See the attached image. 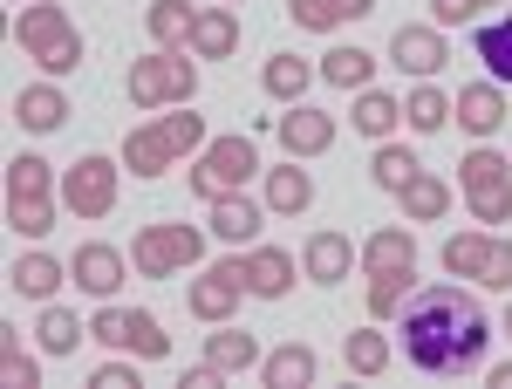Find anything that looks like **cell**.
Masks as SVG:
<instances>
[{
	"label": "cell",
	"mask_w": 512,
	"mask_h": 389,
	"mask_svg": "<svg viewBox=\"0 0 512 389\" xmlns=\"http://www.w3.org/2000/svg\"><path fill=\"white\" fill-rule=\"evenodd\" d=\"M417 171H424V164H417V157L403 151V144H376V157H369V178H376V185H383L390 198L403 192V185H410Z\"/></svg>",
	"instance_id": "cell-37"
},
{
	"label": "cell",
	"mask_w": 512,
	"mask_h": 389,
	"mask_svg": "<svg viewBox=\"0 0 512 389\" xmlns=\"http://www.w3.org/2000/svg\"><path fill=\"white\" fill-rule=\"evenodd\" d=\"M403 294H410V273H369V314L376 321L403 308Z\"/></svg>",
	"instance_id": "cell-39"
},
{
	"label": "cell",
	"mask_w": 512,
	"mask_h": 389,
	"mask_svg": "<svg viewBox=\"0 0 512 389\" xmlns=\"http://www.w3.org/2000/svg\"><path fill=\"white\" fill-rule=\"evenodd\" d=\"M458 185H465V205H472L478 226H506L512 219V164L499 151H472L458 164Z\"/></svg>",
	"instance_id": "cell-7"
},
{
	"label": "cell",
	"mask_w": 512,
	"mask_h": 389,
	"mask_svg": "<svg viewBox=\"0 0 512 389\" xmlns=\"http://www.w3.org/2000/svg\"><path fill=\"white\" fill-rule=\"evenodd\" d=\"M14 48L35 62L48 82H62V76H76L82 69V35H76V21L62 14V7H21L14 14Z\"/></svg>",
	"instance_id": "cell-2"
},
{
	"label": "cell",
	"mask_w": 512,
	"mask_h": 389,
	"mask_svg": "<svg viewBox=\"0 0 512 389\" xmlns=\"http://www.w3.org/2000/svg\"><path fill=\"white\" fill-rule=\"evenodd\" d=\"M89 383H96V389H137V369H130V362H103Z\"/></svg>",
	"instance_id": "cell-43"
},
{
	"label": "cell",
	"mask_w": 512,
	"mask_h": 389,
	"mask_svg": "<svg viewBox=\"0 0 512 389\" xmlns=\"http://www.w3.org/2000/svg\"><path fill=\"white\" fill-rule=\"evenodd\" d=\"M308 205H315V178L301 171V157H287L280 171H267V212L294 219V212H308Z\"/></svg>",
	"instance_id": "cell-26"
},
{
	"label": "cell",
	"mask_w": 512,
	"mask_h": 389,
	"mask_svg": "<svg viewBox=\"0 0 512 389\" xmlns=\"http://www.w3.org/2000/svg\"><path fill=\"white\" fill-rule=\"evenodd\" d=\"M7 7H21V0H7Z\"/></svg>",
	"instance_id": "cell-48"
},
{
	"label": "cell",
	"mask_w": 512,
	"mask_h": 389,
	"mask_svg": "<svg viewBox=\"0 0 512 389\" xmlns=\"http://www.w3.org/2000/svg\"><path fill=\"white\" fill-rule=\"evenodd\" d=\"M492 389H512V362H506V369H492Z\"/></svg>",
	"instance_id": "cell-44"
},
{
	"label": "cell",
	"mask_w": 512,
	"mask_h": 389,
	"mask_svg": "<svg viewBox=\"0 0 512 389\" xmlns=\"http://www.w3.org/2000/svg\"><path fill=\"white\" fill-rule=\"evenodd\" d=\"M205 362H212L219 376H246V369H260V335L212 321V335H205Z\"/></svg>",
	"instance_id": "cell-15"
},
{
	"label": "cell",
	"mask_w": 512,
	"mask_h": 389,
	"mask_svg": "<svg viewBox=\"0 0 512 389\" xmlns=\"http://www.w3.org/2000/svg\"><path fill=\"white\" fill-rule=\"evenodd\" d=\"M390 62L403 69V76H437V69L451 62V48H444V35H437V28L403 21V28L390 35Z\"/></svg>",
	"instance_id": "cell-12"
},
{
	"label": "cell",
	"mask_w": 512,
	"mask_h": 389,
	"mask_svg": "<svg viewBox=\"0 0 512 389\" xmlns=\"http://www.w3.org/2000/svg\"><path fill=\"white\" fill-rule=\"evenodd\" d=\"M342 362H349L355 376H383L390 369V335L383 328H349L342 335Z\"/></svg>",
	"instance_id": "cell-31"
},
{
	"label": "cell",
	"mask_w": 512,
	"mask_h": 389,
	"mask_svg": "<svg viewBox=\"0 0 512 389\" xmlns=\"http://www.w3.org/2000/svg\"><path fill=\"white\" fill-rule=\"evenodd\" d=\"M239 294H246V260H212V267L185 287V308L212 328V321H233L239 314Z\"/></svg>",
	"instance_id": "cell-9"
},
{
	"label": "cell",
	"mask_w": 512,
	"mask_h": 389,
	"mask_svg": "<svg viewBox=\"0 0 512 389\" xmlns=\"http://www.w3.org/2000/svg\"><path fill=\"white\" fill-rule=\"evenodd\" d=\"M117 185H123V171H117V157H76L69 171H62V205L76 212V219H110L117 212Z\"/></svg>",
	"instance_id": "cell-8"
},
{
	"label": "cell",
	"mask_w": 512,
	"mask_h": 389,
	"mask_svg": "<svg viewBox=\"0 0 512 389\" xmlns=\"http://www.w3.org/2000/svg\"><path fill=\"white\" fill-rule=\"evenodd\" d=\"M403 123H410L417 137H437V130L451 123V96L431 89V82H424V89H410V96H403Z\"/></svg>",
	"instance_id": "cell-34"
},
{
	"label": "cell",
	"mask_w": 512,
	"mask_h": 389,
	"mask_svg": "<svg viewBox=\"0 0 512 389\" xmlns=\"http://www.w3.org/2000/svg\"><path fill=\"white\" fill-rule=\"evenodd\" d=\"M246 294H253V301H287V294H294V253L253 246V253H246Z\"/></svg>",
	"instance_id": "cell-14"
},
{
	"label": "cell",
	"mask_w": 512,
	"mask_h": 389,
	"mask_svg": "<svg viewBox=\"0 0 512 389\" xmlns=\"http://www.w3.org/2000/svg\"><path fill=\"white\" fill-rule=\"evenodd\" d=\"M192 7H185V0H151V7H144V28H151V41H158V48H185V41H192Z\"/></svg>",
	"instance_id": "cell-32"
},
{
	"label": "cell",
	"mask_w": 512,
	"mask_h": 389,
	"mask_svg": "<svg viewBox=\"0 0 512 389\" xmlns=\"http://www.w3.org/2000/svg\"><path fill=\"white\" fill-rule=\"evenodd\" d=\"M14 123H21V130H35V137H48V130H62V123H69V96H62L55 82H28V89L14 96Z\"/></svg>",
	"instance_id": "cell-16"
},
{
	"label": "cell",
	"mask_w": 512,
	"mask_h": 389,
	"mask_svg": "<svg viewBox=\"0 0 512 389\" xmlns=\"http://www.w3.org/2000/svg\"><path fill=\"white\" fill-rule=\"evenodd\" d=\"M315 76H321V69L308 62V55H274V62L260 69V89H267V96H280V103H301V89H308Z\"/></svg>",
	"instance_id": "cell-30"
},
{
	"label": "cell",
	"mask_w": 512,
	"mask_h": 389,
	"mask_svg": "<svg viewBox=\"0 0 512 389\" xmlns=\"http://www.w3.org/2000/svg\"><path fill=\"white\" fill-rule=\"evenodd\" d=\"M485 253H492V233H451L444 239V273L451 280H478L485 273Z\"/></svg>",
	"instance_id": "cell-35"
},
{
	"label": "cell",
	"mask_w": 512,
	"mask_h": 389,
	"mask_svg": "<svg viewBox=\"0 0 512 389\" xmlns=\"http://www.w3.org/2000/svg\"><path fill=\"white\" fill-rule=\"evenodd\" d=\"M260 226H267V212H260L246 192L212 198V233L226 239V246H253V239H260Z\"/></svg>",
	"instance_id": "cell-22"
},
{
	"label": "cell",
	"mask_w": 512,
	"mask_h": 389,
	"mask_svg": "<svg viewBox=\"0 0 512 389\" xmlns=\"http://www.w3.org/2000/svg\"><path fill=\"white\" fill-rule=\"evenodd\" d=\"M233 48H239V14H233V7H198L192 55H198V62H226Z\"/></svg>",
	"instance_id": "cell-19"
},
{
	"label": "cell",
	"mask_w": 512,
	"mask_h": 389,
	"mask_svg": "<svg viewBox=\"0 0 512 389\" xmlns=\"http://www.w3.org/2000/svg\"><path fill=\"white\" fill-rule=\"evenodd\" d=\"M369 273H417V239L403 233V226H383V233L362 239V253H355Z\"/></svg>",
	"instance_id": "cell-20"
},
{
	"label": "cell",
	"mask_w": 512,
	"mask_h": 389,
	"mask_svg": "<svg viewBox=\"0 0 512 389\" xmlns=\"http://www.w3.org/2000/svg\"><path fill=\"white\" fill-rule=\"evenodd\" d=\"M396 123H403V103H396L390 89H355V110H349V130H362V137H390Z\"/></svg>",
	"instance_id": "cell-27"
},
{
	"label": "cell",
	"mask_w": 512,
	"mask_h": 389,
	"mask_svg": "<svg viewBox=\"0 0 512 389\" xmlns=\"http://www.w3.org/2000/svg\"><path fill=\"white\" fill-rule=\"evenodd\" d=\"M451 117L465 123L472 137H492L512 110H506V96H499V82H465V89H458V103H451Z\"/></svg>",
	"instance_id": "cell-17"
},
{
	"label": "cell",
	"mask_w": 512,
	"mask_h": 389,
	"mask_svg": "<svg viewBox=\"0 0 512 389\" xmlns=\"http://www.w3.org/2000/svg\"><path fill=\"white\" fill-rule=\"evenodd\" d=\"M89 335H96L103 349L144 355V362H164V355H171V335H164L158 314H144V308H117V301H103V308H96Z\"/></svg>",
	"instance_id": "cell-6"
},
{
	"label": "cell",
	"mask_w": 512,
	"mask_h": 389,
	"mask_svg": "<svg viewBox=\"0 0 512 389\" xmlns=\"http://www.w3.org/2000/svg\"><path fill=\"white\" fill-rule=\"evenodd\" d=\"M478 7H512V0H478Z\"/></svg>",
	"instance_id": "cell-45"
},
{
	"label": "cell",
	"mask_w": 512,
	"mask_h": 389,
	"mask_svg": "<svg viewBox=\"0 0 512 389\" xmlns=\"http://www.w3.org/2000/svg\"><path fill=\"white\" fill-rule=\"evenodd\" d=\"M315 349L308 342H287V349H274V355H260V383L267 389H308L315 383Z\"/></svg>",
	"instance_id": "cell-24"
},
{
	"label": "cell",
	"mask_w": 512,
	"mask_h": 389,
	"mask_svg": "<svg viewBox=\"0 0 512 389\" xmlns=\"http://www.w3.org/2000/svg\"><path fill=\"white\" fill-rule=\"evenodd\" d=\"M253 171H260V151H253V137H246V130H233V137H212V144L198 151V164L185 171V185L212 205V198L246 192V178H253Z\"/></svg>",
	"instance_id": "cell-3"
},
{
	"label": "cell",
	"mask_w": 512,
	"mask_h": 389,
	"mask_svg": "<svg viewBox=\"0 0 512 389\" xmlns=\"http://www.w3.org/2000/svg\"><path fill=\"white\" fill-rule=\"evenodd\" d=\"M69 280H76L82 294H96V301H117L123 253L110 246V239H89V246H76V260H69Z\"/></svg>",
	"instance_id": "cell-10"
},
{
	"label": "cell",
	"mask_w": 512,
	"mask_h": 389,
	"mask_svg": "<svg viewBox=\"0 0 512 389\" xmlns=\"http://www.w3.org/2000/svg\"><path fill=\"white\" fill-rule=\"evenodd\" d=\"M287 14H294V28H315V35H335V28H349L362 14H376V0H287Z\"/></svg>",
	"instance_id": "cell-21"
},
{
	"label": "cell",
	"mask_w": 512,
	"mask_h": 389,
	"mask_svg": "<svg viewBox=\"0 0 512 389\" xmlns=\"http://www.w3.org/2000/svg\"><path fill=\"white\" fill-rule=\"evenodd\" d=\"M205 260V233L198 226H178V219H158V226H144V233L130 239V267L144 273V280H171V273H185Z\"/></svg>",
	"instance_id": "cell-4"
},
{
	"label": "cell",
	"mask_w": 512,
	"mask_h": 389,
	"mask_svg": "<svg viewBox=\"0 0 512 389\" xmlns=\"http://www.w3.org/2000/svg\"><path fill=\"white\" fill-rule=\"evenodd\" d=\"M396 198H403V219H417V226H431V219H444V212H451V185H444V178H431V171H417V178H410Z\"/></svg>",
	"instance_id": "cell-29"
},
{
	"label": "cell",
	"mask_w": 512,
	"mask_h": 389,
	"mask_svg": "<svg viewBox=\"0 0 512 389\" xmlns=\"http://www.w3.org/2000/svg\"><path fill=\"white\" fill-rule=\"evenodd\" d=\"M164 130H171L178 157H185V151H205V144H212V137H205V117H192L185 103H178V117H164Z\"/></svg>",
	"instance_id": "cell-40"
},
{
	"label": "cell",
	"mask_w": 512,
	"mask_h": 389,
	"mask_svg": "<svg viewBox=\"0 0 512 389\" xmlns=\"http://www.w3.org/2000/svg\"><path fill=\"white\" fill-rule=\"evenodd\" d=\"M485 342H492V321L472 294L458 287H424L403 301V355L410 369L424 376H472L485 362Z\"/></svg>",
	"instance_id": "cell-1"
},
{
	"label": "cell",
	"mask_w": 512,
	"mask_h": 389,
	"mask_svg": "<svg viewBox=\"0 0 512 389\" xmlns=\"http://www.w3.org/2000/svg\"><path fill=\"white\" fill-rule=\"evenodd\" d=\"M274 137L287 144V157H321L335 144V117L315 110V103H294L287 117H274Z\"/></svg>",
	"instance_id": "cell-11"
},
{
	"label": "cell",
	"mask_w": 512,
	"mask_h": 389,
	"mask_svg": "<svg viewBox=\"0 0 512 389\" xmlns=\"http://www.w3.org/2000/svg\"><path fill=\"white\" fill-rule=\"evenodd\" d=\"M506 335H512V308H506Z\"/></svg>",
	"instance_id": "cell-47"
},
{
	"label": "cell",
	"mask_w": 512,
	"mask_h": 389,
	"mask_svg": "<svg viewBox=\"0 0 512 389\" xmlns=\"http://www.w3.org/2000/svg\"><path fill=\"white\" fill-rule=\"evenodd\" d=\"M219 7H246V0H219Z\"/></svg>",
	"instance_id": "cell-46"
},
{
	"label": "cell",
	"mask_w": 512,
	"mask_h": 389,
	"mask_svg": "<svg viewBox=\"0 0 512 389\" xmlns=\"http://www.w3.org/2000/svg\"><path fill=\"white\" fill-rule=\"evenodd\" d=\"M472 48H478V62L492 69V82H512V14L506 21H485L472 35Z\"/></svg>",
	"instance_id": "cell-36"
},
{
	"label": "cell",
	"mask_w": 512,
	"mask_h": 389,
	"mask_svg": "<svg viewBox=\"0 0 512 389\" xmlns=\"http://www.w3.org/2000/svg\"><path fill=\"white\" fill-rule=\"evenodd\" d=\"M198 96V69L178 55V48H158V55H137L130 62V103L137 110H178V103H192Z\"/></svg>",
	"instance_id": "cell-5"
},
{
	"label": "cell",
	"mask_w": 512,
	"mask_h": 389,
	"mask_svg": "<svg viewBox=\"0 0 512 389\" xmlns=\"http://www.w3.org/2000/svg\"><path fill=\"white\" fill-rule=\"evenodd\" d=\"M478 287H499V294H512V239H492V253H485V273H478Z\"/></svg>",
	"instance_id": "cell-41"
},
{
	"label": "cell",
	"mask_w": 512,
	"mask_h": 389,
	"mask_svg": "<svg viewBox=\"0 0 512 389\" xmlns=\"http://www.w3.org/2000/svg\"><path fill=\"white\" fill-rule=\"evenodd\" d=\"M431 21L437 28H465V21H478V0H431Z\"/></svg>",
	"instance_id": "cell-42"
},
{
	"label": "cell",
	"mask_w": 512,
	"mask_h": 389,
	"mask_svg": "<svg viewBox=\"0 0 512 389\" xmlns=\"http://www.w3.org/2000/svg\"><path fill=\"white\" fill-rule=\"evenodd\" d=\"M35 335H41V349L48 355H76V342H89V321H76L69 308H41V321H35Z\"/></svg>",
	"instance_id": "cell-33"
},
{
	"label": "cell",
	"mask_w": 512,
	"mask_h": 389,
	"mask_svg": "<svg viewBox=\"0 0 512 389\" xmlns=\"http://www.w3.org/2000/svg\"><path fill=\"white\" fill-rule=\"evenodd\" d=\"M321 82L328 89H369L376 82V55L369 48H328L321 55Z\"/></svg>",
	"instance_id": "cell-28"
},
{
	"label": "cell",
	"mask_w": 512,
	"mask_h": 389,
	"mask_svg": "<svg viewBox=\"0 0 512 389\" xmlns=\"http://www.w3.org/2000/svg\"><path fill=\"white\" fill-rule=\"evenodd\" d=\"M171 164H178V144H171L164 123H137V130L123 137V171H130V178H164Z\"/></svg>",
	"instance_id": "cell-13"
},
{
	"label": "cell",
	"mask_w": 512,
	"mask_h": 389,
	"mask_svg": "<svg viewBox=\"0 0 512 389\" xmlns=\"http://www.w3.org/2000/svg\"><path fill=\"white\" fill-rule=\"evenodd\" d=\"M69 280V267L55 260V253H21L14 267H7V287L14 294H28V301H55V287Z\"/></svg>",
	"instance_id": "cell-23"
},
{
	"label": "cell",
	"mask_w": 512,
	"mask_h": 389,
	"mask_svg": "<svg viewBox=\"0 0 512 389\" xmlns=\"http://www.w3.org/2000/svg\"><path fill=\"white\" fill-rule=\"evenodd\" d=\"M48 185H55L48 157H35V151L7 157V212H21V205H55V198H48Z\"/></svg>",
	"instance_id": "cell-18"
},
{
	"label": "cell",
	"mask_w": 512,
	"mask_h": 389,
	"mask_svg": "<svg viewBox=\"0 0 512 389\" xmlns=\"http://www.w3.org/2000/svg\"><path fill=\"white\" fill-rule=\"evenodd\" d=\"M0 383L7 389H35L41 383L35 355H21V328H0Z\"/></svg>",
	"instance_id": "cell-38"
},
{
	"label": "cell",
	"mask_w": 512,
	"mask_h": 389,
	"mask_svg": "<svg viewBox=\"0 0 512 389\" xmlns=\"http://www.w3.org/2000/svg\"><path fill=\"white\" fill-rule=\"evenodd\" d=\"M349 260H355V246L342 233H315L308 246H301V273H308V280H321V287L349 280Z\"/></svg>",
	"instance_id": "cell-25"
}]
</instances>
